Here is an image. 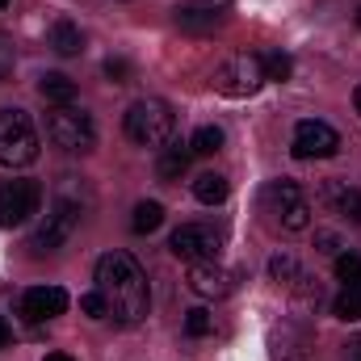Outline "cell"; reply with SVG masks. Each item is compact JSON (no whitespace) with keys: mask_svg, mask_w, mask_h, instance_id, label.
<instances>
[{"mask_svg":"<svg viewBox=\"0 0 361 361\" xmlns=\"http://www.w3.org/2000/svg\"><path fill=\"white\" fill-rule=\"evenodd\" d=\"M38 160V130L25 109H0V164L30 169Z\"/></svg>","mask_w":361,"mask_h":361,"instance_id":"obj_4","label":"cell"},{"mask_svg":"<svg viewBox=\"0 0 361 361\" xmlns=\"http://www.w3.org/2000/svg\"><path fill=\"white\" fill-rule=\"evenodd\" d=\"M160 223H164V206H160V202H139V206H135V219H130V227H135L139 235H152V231H160Z\"/></svg>","mask_w":361,"mask_h":361,"instance_id":"obj_21","label":"cell"},{"mask_svg":"<svg viewBox=\"0 0 361 361\" xmlns=\"http://www.w3.org/2000/svg\"><path fill=\"white\" fill-rule=\"evenodd\" d=\"M269 277L277 286H294V281L302 277V269H298V261H294L290 252H277V257H269Z\"/></svg>","mask_w":361,"mask_h":361,"instance_id":"obj_23","label":"cell"},{"mask_svg":"<svg viewBox=\"0 0 361 361\" xmlns=\"http://www.w3.org/2000/svg\"><path fill=\"white\" fill-rule=\"evenodd\" d=\"M336 277H341L345 286L361 281V257L357 252H341V257H336Z\"/></svg>","mask_w":361,"mask_h":361,"instance_id":"obj_26","label":"cell"},{"mask_svg":"<svg viewBox=\"0 0 361 361\" xmlns=\"http://www.w3.org/2000/svg\"><path fill=\"white\" fill-rule=\"evenodd\" d=\"M261 85H265V63L252 51L231 55L214 72V89L223 92V97H252V92H261Z\"/></svg>","mask_w":361,"mask_h":361,"instance_id":"obj_7","label":"cell"},{"mask_svg":"<svg viewBox=\"0 0 361 361\" xmlns=\"http://www.w3.org/2000/svg\"><path fill=\"white\" fill-rule=\"evenodd\" d=\"M185 332H189V336H210V332H214V315H210L206 307H193V311L185 315Z\"/></svg>","mask_w":361,"mask_h":361,"instance_id":"obj_25","label":"cell"},{"mask_svg":"<svg viewBox=\"0 0 361 361\" xmlns=\"http://www.w3.org/2000/svg\"><path fill=\"white\" fill-rule=\"evenodd\" d=\"M173 257L185 261V265H197V261H219L223 252V231L210 227V223H180L169 240Z\"/></svg>","mask_w":361,"mask_h":361,"instance_id":"obj_8","label":"cell"},{"mask_svg":"<svg viewBox=\"0 0 361 361\" xmlns=\"http://www.w3.org/2000/svg\"><path fill=\"white\" fill-rule=\"evenodd\" d=\"M42 361H76V357H68V353H47Z\"/></svg>","mask_w":361,"mask_h":361,"instance_id":"obj_33","label":"cell"},{"mask_svg":"<svg viewBox=\"0 0 361 361\" xmlns=\"http://www.w3.org/2000/svg\"><path fill=\"white\" fill-rule=\"evenodd\" d=\"M47 42H51V51H59V55H80V51H85V34H80V25L68 21V17H59V21L51 25Z\"/></svg>","mask_w":361,"mask_h":361,"instance_id":"obj_17","label":"cell"},{"mask_svg":"<svg viewBox=\"0 0 361 361\" xmlns=\"http://www.w3.org/2000/svg\"><path fill=\"white\" fill-rule=\"evenodd\" d=\"M80 311L89 315V319H109V307H105V294L92 286L89 294H80Z\"/></svg>","mask_w":361,"mask_h":361,"instance_id":"obj_27","label":"cell"},{"mask_svg":"<svg viewBox=\"0 0 361 361\" xmlns=\"http://www.w3.org/2000/svg\"><path fill=\"white\" fill-rule=\"evenodd\" d=\"M227 193H231V185H227V177H219V173H202V177L193 180V197L206 202V206L227 202Z\"/></svg>","mask_w":361,"mask_h":361,"instance_id":"obj_19","label":"cell"},{"mask_svg":"<svg viewBox=\"0 0 361 361\" xmlns=\"http://www.w3.org/2000/svg\"><path fill=\"white\" fill-rule=\"evenodd\" d=\"M105 76H109L114 85H126V80H130V63H126V59H105Z\"/></svg>","mask_w":361,"mask_h":361,"instance_id":"obj_29","label":"cell"},{"mask_svg":"<svg viewBox=\"0 0 361 361\" xmlns=\"http://www.w3.org/2000/svg\"><path fill=\"white\" fill-rule=\"evenodd\" d=\"M63 311H68V290H59V286H34L21 294V315L30 324H47Z\"/></svg>","mask_w":361,"mask_h":361,"instance_id":"obj_13","label":"cell"},{"mask_svg":"<svg viewBox=\"0 0 361 361\" xmlns=\"http://www.w3.org/2000/svg\"><path fill=\"white\" fill-rule=\"evenodd\" d=\"M189 164H193V147L189 143H169L156 160V173H160V180H180L189 173Z\"/></svg>","mask_w":361,"mask_h":361,"instance_id":"obj_16","label":"cell"},{"mask_svg":"<svg viewBox=\"0 0 361 361\" xmlns=\"http://www.w3.org/2000/svg\"><path fill=\"white\" fill-rule=\"evenodd\" d=\"M189 290L197 298H227L235 290V269H227L219 261H197V265H189Z\"/></svg>","mask_w":361,"mask_h":361,"instance_id":"obj_12","label":"cell"},{"mask_svg":"<svg viewBox=\"0 0 361 361\" xmlns=\"http://www.w3.org/2000/svg\"><path fill=\"white\" fill-rule=\"evenodd\" d=\"M97 290L105 294V307H109V319L114 324H139L152 307V290H147V277L135 265V257L126 252H105L97 261Z\"/></svg>","mask_w":361,"mask_h":361,"instance_id":"obj_1","label":"cell"},{"mask_svg":"<svg viewBox=\"0 0 361 361\" xmlns=\"http://www.w3.org/2000/svg\"><path fill=\"white\" fill-rule=\"evenodd\" d=\"M353 101H357V114H361V85H357V92H353Z\"/></svg>","mask_w":361,"mask_h":361,"instance_id":"obj_34","label":"cell"},{"mask_svg":"<svg viewBox=\"0 0 361 361\" xmlns=\"http://www.w3.org/2000/svg\"><path fill=\"white\" fill-rule=\"evenodd\" d=\"M47 135H51V143L55 147H63V152H92V143H97V126H92V118L85 109H76V105H55V114L47 118Z\"/></svg>","mask_w":361,"mask_h":361,"instance_id":"obj_6","label":"cell"},{"mask_svg":"<svg viewBox=\"0 0 361 361\" xmlns=\"http://www.w3.org/2000/svg\"><path fill=\"white\" fill-rule=\"evenodd\" d=\"M42 206V185L30 177L0 180V227H21Z\"/></svg>","mask_w":361,"mask_h":361,"instance_id":"obj_9","label":"cell"},{"mask_svg":"<svg viewBox=\"0 0 361 361\" xmlns=\"http://www.w3.org/2000/svg\"><path fill=\"white\" fill-rule=\"evenodd\" d=\"M265 210L273 214V223L281 231H307L311 227V197L302 193L298 180H273L265 189Z\"/></svg>","mask_w":361,"mask_h":361,"instance_id":"obj_5","label":"cell"},{"mask_svg":"<svg viewBox=\"0 0 361 361\" xmlns=\"http://www.w3.org/2000/svg\"><path fill=\"white\" fill-rule=\"evenodd\" d=\"M290 152H294L298 160H332V156L341 152V135H336L328 122H319V118H302V122L294 126Z\"/></svg>","mask_w":361,"mask_h":361,"instance_id":"obj_10","label":"cell"},{"mask_svg":"<svg viewBox=\"0 0 361 361\" xmlns=\"http://www.w3.org/2000/svg\"><path fill=\"white\" fill-rule=\"evenodd\" d=\"M223 130L219 126H197L193 130V139H189V147H193V156H214V152H223Z\"/></svg>","mask_w":361,"mask_h":361,"instance_id":"obj_22","label":"cell"},{"mask_svg":"<svg viewBox=\"0 0 361 361\" xmlns=\"http://www.w3.org/2000/svg\"><path fill=\"white\" fill-rule=\"evenodd\" d=\"M357 30H361V8H357Z\"/></svg>","mask_w":361,"mask_h":361,"instance_id":"obj_35","label":"cell"},{"mask_svg":"<svg viewBox=\"0 0 361 361\" xmlns=\"http://www.w3.org/2000/svg\"><path fill=\"white\" fill-rule=\"evenodd\" d=\"M38 92H42L51 105H72V101H76V85H72L63 72H47V76L38 80Z\"/></svg>","mask_w":361,"mask_h":361,"instance_id":"obj_18","label":"cell"},{"mask_svg":"<svg viewBox=\"0 0 361 361\" xmlns=\"http://www.w3.org/2000/svg\"><path fill=\"white\" fill-rule=\"evenodd\" d=\"M319 244H324L319 252H336V235H319Z\"/></svg>","mask_w":361,"mask_h":361,"instance_id":"obj_32","label":"cell"},{"mask_svg":"<svg viewBox=\"0 0 361 361\" xmlns=\"http://www.w3.org/2000/svg\"><path fill=\"white\" fill-rule=\"evenodd\" d=\"M332 311H336V319H345V324H357V319H361V281L345 286V290L336 294Z\"/></svg>","mask_w":361,"mask_h":361,"instance_id":"obj_20","label":"cell"},{"mask_svg":"<svg viewBox=\"0 0 361 361\" xmlns=\"http://www.w3.org/2000/svg\"><path fill=\"white\" fill-rule=\"evenodd\" d=\"M13 63H17V51H13V42L0 34V85L13 76Z\"/></svg>","mask_w":361,"mask_h":361,"instance_id":"obj_28","label":"cell"},{"mask_svg":"<svg viewBox=\"0 0 361 361\" xmlns=\"http://www.w3.org/2000/svg\"><path fill=\"white\" fill-rule=\"evenodd\" d=\"M345 361H361V336H353V341L345 345Z\"/></svg>","mask_w":361,"mask_h":361,"instance_id":"obj_30","label":"cell"},{"mask_svg":"<svg viewBox=\"0 0 361 361\" xmlns=\"http://www.w3.org/2000/svg\"><path fill=\"white\" fill-rule=\"evenodd\" d=\"M261 63H265V80H290V72H294V63H290V55L286 51H269V55H261Z\"/></svg>","mask_w":361,"mask_h":361,"instance_id":"obj_24","label":"cell"},{"mask_svg":"<svg viewBox=\"0 0 361 361\" xmlns=\"http://www.w3.org/2000/svg\"><path fill=\"white\" fill-rule=\"evenodd\" d=\"M122 130L135 147H152V152H164L173 143V130H177V114L169 109V101L160 97H143L126 109L122 118Z\"/></svg>","mask_w":361,"mask_h":361,"instance_id":"obj_2","label":"cell"},{"mask_svg":"<svg viewBox=\"0 0 361 361\" xmlns=\"http://www.w3.org/2000/svg\"><path fill=\"white\" fill-rule=\"evenodd\" d=\"M319 202H324L328 214H341V219H349V223L361 227V189L345 185V180H324Z\"/></svg>","mask_w":361,"mask_h":361,"instance_id":"obj_14","label":"cell"},{"mask_svg":"<svg viewBox=\"0 0 361 361\" xmlns=\"http://www.w3.org/2000/svg\"><path fill=\"white\" fill-rule=\"evenodd\" d=\"M8 341H13V332H8V324H4V315H0V349H8Z\"/></svg>","mask_w":361,"mask_h":361,"instance_id":"obj_31","label":"cell"},{"mask_svg":"<svg viewBox=\"0 0 361 361\" xmlns=\"http://www.w3.org/2000/svg\"><path fill=\"white\" fill-rule=\"evenodd\" d=\"M231 21V0H185L177 4V30L193 34V38H206L214 30H223Z\"/></svg>","mask_w":361,"mask_h":361,"instance_id":"obj_11","label":"cell"},{"mask_svg":"<svg viewBox=\"0 0 361 361\" xmlns=\"http://www.w3.org/2000/svg\"><path fill=\"white\" fill-rule=\"evenodd\" d=\"M80 223H85V202H80L76 193H68V185H63L59 197L51 202V210L42 214V223H38L30 248H34V252H59V248L80 231Z\"/></svg>","mask_w":361,"mask_h":361,"instance_id":"obj_3","label":"cell"},{"mask_svg":"<svg viewBox=\"0 0 361 361\" xmlns=\"http://www.w3.org/2000/svg\"><path fill=\"white\" fill-rule=\"evenodd\" d=\"M0 8H8V0H0Z\"/></svg>","mask_w":361,"mask_h":361,"instance_id":"obj_36","label":"cell"},{"mask_svg":"<svg viewBox=\"0 0 361 361\" xmlns=\"http://www.w3.org/2000/svg\"><path fill=\"white\" fill-rule=\"evenodd\" d=\"M269 345H273V361H307V332H298L290 324L273 328Z\"/></svg>","mask_w":361,"mask_h":361,"instance_id":"obj_15","label":"cell"}]
</instances>
